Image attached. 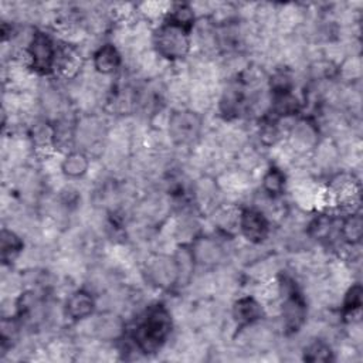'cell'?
<instances>
[{
    "label": "cell",
    "mask_w": 363,
    "mask_h": 363,
    "mask_svg": "<svg viewBox=\"0 0 363 363\" xmlns=\"http://www.w3.org/2000/svg\"><path fill=\"white\" fill-rule=\"evenodd\" d=\"M57 50L58 47L48 34L43 31H35L27 45V55L31 68L41 75L52 72L55 67Z\"/></svg>",
    "instance_id": "cell-3"
},
{
    "label": "cell",
    "mask_w": 363,
    "mask_h": 363,
    "mask_svg": "<svg viewBox=\"0 0 363 363\" xmlns=\"http://www.w3.org/2000/svg\"><path fill=\"white\" fill-rule=\"evenodd\" d=\"M200 129V119L194 112H176L169 121L172 138L180 143L191 140Z\"/></svg>",
    "instance_id": "cell-7"
},
{
    "label": "cell",
    "mask_w": 363,
    "mask_h": 363,
    "mask_svg": "<svg viewBox=\"0 0 363 363\" xmlns=\"http://www.w3.org/2000/svg\"><path fill=\"white\" fill-rule=\"evenodd\" d=\"M285 174L279 167H269L262 176V189L271 197H278L285 189Z\"/></svg>",
    "instance_id": "cell-14"
},
{
    "label": "cell",
    "mask_w": 363,
    "mask_h": 363,
    "mask_svg": "<svg viewBox=\"0 0 363 363\" xmlns=\"http://www.w3.org/2000/svg\"><path fill=\"white\" fill-rule=\"evenodd\" d=\"M172 332V316L162 303L150 305L133 330V340L143 353H155L167 340Z\"/></svg>",
    "instance_id": "cell-1"
},
{
    "label": "cell",
    "mask_w": 363,
    "mask_h": 363,
    "mask_svg": "<svg viewBox=\"0 0 363 363\" xmlns=\"http://www.w3.org/2000/svg\"><path fill=\"white\" fill-rule=\"evenodd\" d=\"M362 306V286L359 284L352 285L343 299V313L345 315H354L360 311Z\"/></svg>",
    "instance_id": "cell-18"
},
{
    "label": "cell",
    "mask_w": 363,
    "mask_h": 363,
    "mask_svg": "<svg viewBox=\"0 0 363 363\" xmlns=\"http://www.w3.org/2000/svg\"><path fill=\"white\" fill-rule=\"evenodd\" d=\"M238 228L250 242L259 244L268 237L269 223L258 208H244L238 216Z\"/></svg>",
    "instance_id": "cell-6"
},
{
    "label": "cell",
    "mask_w": 363,
    "mask_h": 363,
    "mask_svg": "<svg viewBox=\"0 0 363 363\" xmlns=\"http://www.w3.org/2000/svg\"><path fill=\"white\" fill-rule=\"evenodd\" d=\"M21 250H23L21 238L16 233L3 228V231H1V258H3V261L13 259L16 255L20 254Z\"/></svg>",
    "instance_id": "cell-16"
},
{
    "label": "cell",
    "mask_w": 363,
    "mask_h": 363,
    "mask_svg": "<svg viewBox=\"0 0 363 363\" xmlns=\"http://www.w3.org/2000/svg\"><path fill=\"white\" fill-rule=\"evenodd\" d=\"M333 352L325 342H312L303 350V360L306 362H329L332 360Z\"/></svg>",
    "instance_id": "cell-17"
},
{
    "label": "cell",
    "mask_w": 363,
    "mask_h": 363,
    "mask_svg": "<svg viewBox=\"0 0 363 363\" xmlns=\"http://www.w3.org/2000/svg\"><path fill=\"white\" fill-rule=\"evenodd\" d=\"M190 33L176 23L164 18L153 34V44L156 51L170 61L184 58L190 51Z\"/></svg>",
    "instance_id": "cell-2"
},
{
    "label": "cell",
    "mask_w": 363,
    "mask_h": 363,
    "mask_svg": "<svg viewBox=\"0 0 363 363\" xmlns=\"http://www.w3.org/2000/svg\"><path fill=\"white\" fill-rule=\"evenodd\" d=\"M94 309L95 299L89 292L84 289L72 292L65 302V313L72 320H81L91 316L94 313Z\"/></svg>",
    "instance_id": "cell-9"
},
{
    "label": "cell",
    "mask_w": 363,
    "mask_h": 363,
    "mask_svg": "<svg viewBox=\"0 0 363 363\" xmlns=\"http://www.w3.org/2000/svg\"><path fill=\"white\" fill-rule=\"evenodd\" d=\"M89 169V159L85 153L74 150L65 155L61 162V172L69 179L82 177Z\"/></svg>",
    "instance_id": "cell-12"
},
{
    "label": "cell",
    "mask_w": 363,
    "mask_h": 363,
    "mask_svg": "<svg viewBox=\"0 0 363 363\" xmlns=\"http://www.w3.org/2000/svg\"><path fill=\"white\" fill-rule=\"evenodd\" d=\"M166 20L172 21V23H176L187 30H193V26H194V13H193V9L186 4V3H179V4H174L167 16H166Z\"/></svg>",
    "instance_id": "cell-15"
},
{
    "label": "cell",
    "mask_w": 363,
    "mask_h": 363,
    "mask_svg": "<svg viewBox=\"0 0 363 363\" xmlns=\"http://www.w3.org/2000/svg\"><path fill=\"white\" fill-rule=\"evenodd\" d=\"M362 231H363V223L362 216L359 213L352 211L340 224V237L342 240L349 245H356L362 240Z\"/></svg>",
    "instance_id": "cell-13"
},
{
    "label": "cell",
    "mask_w": 363,
    "mask_h": 363,
    "mask_svg": "<svg viewBox=\"0 0 363 363\" xmlns=\"http://www.w3.org/2000/svg\"><path fill=\"white\" fill-rule=\"evenodd\" d=\"M81 67L82 58L75 47L69 44H62L58 47L54 71H58L65 78H72L79 72Z\"/></svg>",
    "instance_id": "cell-8"
},
{
    "label": "cell",
    "mask_w": 363,
    "mask_h": 363,
    "mask_svg": "<svg viewBox=\"0 0 363 363\" xmlns=\"http://www.w3.org/2000/svg\"><path fill=\"white\" fill-rule=\"evenodd\" d=\"M281 313L284 319V328L288 333L298 332L306 319V303L294 285L285 291Z\"/></svg>",
    "instance_id": "cell-4"
},
{
    "label": "cell",
    "mask_w": 363,
    "mask_h": 363,
    "mask_svg": "<svg viewBox=\"0 0 363 363\" xmlns=\"http://www.w3.org/2000/svg\"><path fill=\"white\" fill-rule=\"evenodd\" d=\"M233 316L240 328H245L261 319L262 306L255 298L244 296L234 303Z\"/></svg>",
    "instance_id": "cell-10"
},
{
    "label": "cell",
    "mask_w": 363,
    "mask_h": 363,
    "mask_svg": "<svg viewBox=\"0 0 363 363\" xmlns=\"http://www.w3.org/2000/svg\"><path fill=\"white\" fill-rule=\"evenodd\" d=\"M122 62L121 52L113 44H104L101 45L92 55L94 68L104 75L115 72Z\"/></svg>",
    "instance_id": "cell-11"
},
{
    "label": "cell",
    "mask_w": 363,
    "mask_h": 363,
    "mask_svg": "<svg viewBox=\"0 0 363 363\" xmlns=\"http://www.w3.org/2000/svg\"><path fill=\"white\" fill-rule=\"evenodd\" d=\"M326 193H328L329 201L333 206L347 208L359 201L360 187L357 180L353 179V176L342 173L332 179Z\"/></svg>",
    "instance_id": "cell-5"
}]
</instances>
